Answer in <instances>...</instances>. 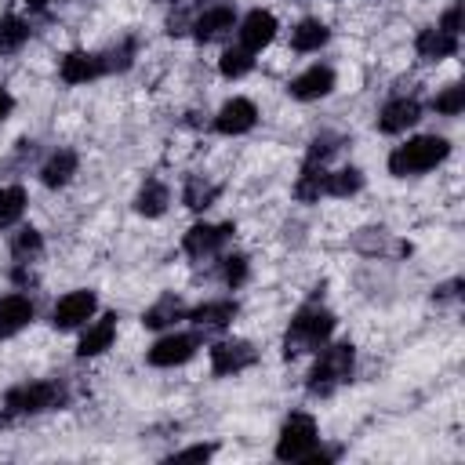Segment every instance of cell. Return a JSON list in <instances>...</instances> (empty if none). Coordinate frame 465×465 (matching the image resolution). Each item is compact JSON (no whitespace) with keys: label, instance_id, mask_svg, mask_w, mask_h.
Here are the masks:
<instances>
[{"label":"cell","instance_id":"6da1fadb","mask_svg":"<svg viewBox=\"0 0 465 465\" xmlns=\"http://www.w3.org/2000/svg\"><path fill=\"white\" fill-rule=\"evenodd\" d=\"M451 153L447 139H436V135H422V139H411L407 146H397L393 156H389V171L397 178H407V174H422L436 164H443Z\"/></svg>","mask_w":465,"mask_h":465},{"label":"cell","instance_id":"7a4b0ae2","mask_svg":"<svg viewBox=\"0 0 465 465\" xmlns=\"http://www.w3.org/2000/svg\"><path fill=\"white\" fill-rule=\"evenodd\" d=\"M331 331H335V317L327 309H317V306L302 309L284 335V356H302V353L317 349L320 342H327Z\"/></svg>","mask_w":465,"mask_h":465},{"label":"cell","instance_id":"3957f363","mask_svg":"<svg viewBox=\"0 0 465 465\" xmlns=\"http://www.w3.org/2000/svg\"><path fill=\"white\" fill-rule=\"evenodd\" d=\"M353 360H356V353H353L349 342L331 345V349L320 356V363L313 367V375H309V393L327 397V393H335L342 382H349V375H353Z\"/></svg>","mask_w":465,"mask_h":465},{"label":"cell","instance_id":"277c9868","mask_svg":"<svg viewBox=\"0 0 465 465\" xmlns=\"http://www.w3.org/2000/svg\"><path fill=\"white\" fill-rule=\"evenodd\" d=\"M317 451V422L309 415H291L276 440V458L281 461H302Z\"/></svg>","mask_w":465,"mask_h":465},{"label":"cell","instance_id":"5b68a950","mask_svg":"<svg viewBox=\"0 0 465 465\" xmlns=\"http://www.w3.org/2000/svg\"><path fill=\"white\" fill-rule=\"evenodd\" d=\"M62 404V389L55 382H30V386H15L4 397L8 415H40Z\"/></svg>","mask_w":465,"mask_h":465},{"label":"cell","instance_id":"8992f818","mask_svg":"<svg viewBox=\"0 0 465 465\" xmlns=\"http://www.w3.org/2000/svg\"><path fill=\"white\" fill-rule=\"evenodd\" d=\"M95 309H99V302H95L91 291H69L66 299H58V306L51 313V324L58 331H73V327H80V324H87L91 317H95Z\"/></svg>","mask_w":465,"mask_h":465},{"label":"cell","instance_id":"52a82bcc","mask_svg":"<svg viewBox=\"0 0 465 465\" xmlns=\"http://www.w3.org/2000/svg\"><path fill=\"white\" fill-rule=\"evenodd\" d=\"M197 349H201V338L197 335H167V338H160L149 349V363L153 367H178L185 360H193Z\"/></svg>","mask_w":465,"mask_h":465},{"label":"cell","instance_id":"ba28073f","mask_svg":"<svg viewBox=\"0 0 465 465\" xmlns=\"http://www.w3.org/2000/svg\"><path fill=\"white\" fill-rule=\"evenodd\" d=\"M237 229H233V222H226V226H208V222H201V226H193L190 233H185V255H193V258H204V255H215L229 237H233Z\"/></svg>","mask_w":465,"mask_h":465},{"label":"cell","instance_id":"9c48e42d","mask_svg":"<svg viewBox=\"0 0 465 465\" xmlns=\"http://www.w3.org/2000/svg\"><path fill=\"white\" fill-rule=\"evenodd\" d=\"M255 363V349L247 342H219L211 349V371L215 375H237Z\"/></svg>","mask_w":465,"mask_h":465},{"label":"cell","instance_id":"30bf717a","mask_svg":"<svg viewBox=\"0 0 465 465\" xmlns=\"http://www.w3.org/2000/svg\"><path fill=\"white\" fill-rule=\"evenodd\" d=\"M273 37H276V19L269 15V12H251L244 22H240V48L244 51H262L265 44H273Z\"/></svg>","mask_w":465,"mask_h":465},{"label":"cell","instance_id":"8fae6325","mask_svg":"<svg viewBox=\"0 0 465 465\" xmlns=\"http://www.w3.org/2000/svg\"><path fill=\"white\" fill-rule=\"evenodd\" d=\"M255 121H258L255 103H251V99H233V103H226V106L219 110L215 128H219L222 135H244V131L255 128Z\"/></svg>","mask_w":465,"mask_h":465},{"label":"cell","instance_id":"7c38bea8","mask_svg":"<svg viewBox=\"0 0 465 465\" xmlns=\"http://www.w3.org/2000/svg\"><path fill=\"white\" fill-rule=\"evenodd\" d=\"M331 87H335V69L331 66H313V69H306L302 76L291 80V95L302 99V103H313V99L331 95Z\"/></svg>","mask_w":465,"mask_h":465},{"label":"cell","instance_id":"4fadbf2b","mask_svg":"<svg viewBox=\"0 0 465 465\" xmlns=\"http://www.w3.org/2000/svg\"><path fill=\"white\" fill-rule=\"evenodd\" d=\"M418 117H422V106H418L415 99H393V103H386V110L379 113V131L400 135V131H407L411 124H418Z\"/></svg>","mask_w":465,"mask_h":465},{"label":"cell","instance_id":"5bb4252c","mask_svg":"<svg viewBox=\"0 0 465 465\" xmlns=\"http://www.w3.org/2000/svg\"><path fill=\"white\" fill-rule=\"evenodd\" d=\"M30 320H33V302L30 299H22V295L0 299V338L19 335Z\"/></svg>","mask_w":465,"mask_h":465},{"label":"cell","instance_id":"9a60e30c","mask_svg":"<svg viewBox=\"0 0 465 465\" xmlns=\"http://www.w3.org/2000/svg\"><path fill=\"white\" fill-rule=\"evenodd\" d=\"M113 338H117V317L106 313V317H99L95 324L84 331L76 353H80V356H99V353H106V349L113 345Z\"/></svg>","mask_w":465,"mask_h":465},{"label":"cell","instance_id":"2e32d148","mask_svg":"<svg viewBox=\"0 0 465 465\" xmlns=\"http://www.w3.org/2000/svg\"><path fill=\"white\" fill-rule=\"evenodd\" d=\"M415 48H418L422 58L440 62V58H451V55L458 51V37H454V33H443L440 26H433V30H422V33H418Z\"/></svg>","mask_w":465,"mask_h":465},{"label":"cell","instance_id":"e0dca14e","mask_svg":"<svg viewBox=\"0 0 465 465\" xmlns=\"http://www.w3.org/2000/svg\"><path fill=\"white\" fill-rule=\"evenodd\" d=\"M233 317H237V302H229V299H222V302H204V306H197V309L190 313V320H193L197 327H204V331H222V327L233 324Z\"/></svg>","mask_w":465,"mask_h":465},{"label":"cell","instance_id":"ac0fdd59","mask_svg":"<svg viewBox=\"0 0 465 465\" xmlns=\"http://www.w3.org/2000/svg\"><path fill=\"white\" fill-rule=\"evenodd\" d=\"M103 73V62L99 55H87V51H69L62 58V80L66 84H87Z\"/></svg>","mask_w":465,"mask_h":465},{"label":"cell","instance_id":"d6986e66","mask_svg":"<svg viewBox=\"0 0 465 465\" xmlns=\"http://www.w3.org/2000/svg\"><path fill=\"white\" fill-rule=\"evenodd\" d=\"M73 174H76V153H73V149H58V153H51V156H48V164L40 167V178H44V185H51V190L66 185Z\"/></svg>","mask_w":465,"mask_h":465},{"label":"cell","instance_id":"ffe728a7","mask_svg":"<svg viewBox=\"0 0 465 465\" xmlns=\"http://www.w3.org/2000/svg\"><path fill=\"white\" fill-rule=\"evenodd\" d=\"M233 22H237L233 8H211V12H204V15L193 22V33H197V40H219L222 33L233 30Z\"/></svg>","mask_w":465,"mask_h":465},{"label":"cell","instance_id":"44dd1931","mask_svg":"<svg viewBox=\"0 0 465 465\" xmlns=\"http://www.w3.org/2000/svg\"><path fill=\"white\" fill-rule=\"evenodd\" d=\"M135 211L146 215V219H160L167 211V185L156 182V178H149L142 190H139V197H135Z\"/></svg>","mask_w":465,"mask_h":465},{"label":"cell","instance_id":"7402d4cb","mask_svg":"<svg viewBox=\"0 0 465 465\" xmlns=\"http://www.w3.org/2000/svg\"><path fill=\"white\" fill-rule=\"evenodd\" d=\"M327 37H331V30H327L320 19H306V22L295 26L291 48H295V51H320V48L327 44Z\"/></svg>","mask_w":465,"mask_h":465},{"label":"cell","instance_id":"603a6c76","mask_svg":"<svg viewBox=\"0 0 465 465\" xmlns=\"http://www.w3.org/2000/svg\"><path fill=\"white\" fill-rule=\"evenodd\" d=\"M324 182H327V171H324V167H317V164H306L302 178L295 182V197H299L302 204H317V201H320V193H324Z\"/></svg>","mask_w":465,"mask_h":465},{"label":"cell","instance_id":"cb8c5ba5","mask_svg":"<svg viewBox=\"0 0 465 465\" xmlns=\"http://www.w3.org/2000/svg\"><path fill=\"white\" fill-rule=\"evenodd\" d=\"M182 313H185V309H182V302H178L174 295H164V299H160L156 306H149V309H146V317H142V324L156 331V327H167V324H174V320H182Z\"/></svg>","mask_w":465,"mask_h":465},{"label":"cell","instance_id":"d4e9b609","mask_svg":"<svg viewBox=\"0 0 465 465\" xmlns=\"http://www.w3.org/2000/svg\"><path fill=\"white\" fill-rule=\"evenodd\" d=\"M215 197H219V185H211L204 178H190L185 182V193H182L185 208H193V211H208L215 204Z\"/></svg>","mask_w":465,"mask_h":465},{"label":"cell","instance_id":"484cf974","mask_svg":"<svg viewBox=\"0 0 465 465\" xmlns=\"http://www.w3.org/2000/svg\"><path fill=\"white\" fill-rule=\"evenodd\" d=\"M360 185H363V174L356 167H342V171L327 174L324 193H331V197H353V193H360Z\"/></svg>","mask_w":465,"mask_h":465},{"label":"cell","instance_id":"4316f807","mask_svg":"<svg viewBox=\"0 0 465 465\" xmlns=\"http://www.w3.org/2000/svg\"><path fill=\"white\" fill-rule=\"evenodd\" d=\"M26 211V193L19 190V185H8V190H0V229H8L22 219Z\"/></svg>","mask_w":465,"mask_h":465},{"label":"cell","instance_id":"83f0119b","mask_svg":"<svg viewBox=\"0 0 465 465\" xmlns=\"http://www.w3.org/2000/svg\"><path fill=\"white\" fill-rule=\"evenodd\" d=\"M30 40V22H22L19 15H8L0 22V51H19Z\"/></svg>","mask_w":465,"mask_h":465},{"label":"cell","instance_id":"f1b7e54d","mask_svg":"<svg viewBox=\"0 0 465 465\" xmlns=\"http://www.w3.org/2000/svg\"><path fill=\"white\" fill-rule=\"evenodd\" d=\"M433 110L443 113V117H458V113L465 110V87H461V84H451L447 91H440L436 103H433Z\"/></svg>","mask_w":465,"mask_h":465},{"label":"cell","instance_id":"f546056e","mask_svg":"<svg viewBox=\"0 0 465 465\" xmlns=\"http://www.w3.org/2000/svg\"><path fill=\"white\" fill-rule=\"evenodd\" d=\"M251 66H255V58H251V51H244V48H229V51L222 55V62H219L222 76H244V73H251Z\"/></svg>","mask_w":465,"mask_h":465},{"label":"cell","instance_id":"4dcf8cb0","mask_svg":"<svg viewBox=\"0 0 465 465\" xmlns=\"http://www.w3.org/2000/svg\"><path fill=\"white\" fill-rule=\"evenodd\" d=\"M40 251H44V240H40V233H37V229H22V233L12 240V255H15L19 262L37 258Z\"/></svg>","mask_w":465,"mask_h":465},{"label":"cell","instance_id":"1f68e13d","mask_svg":"<svg viewBox=\"0 0 465 465\" xmlns=\"http://www.w3.org/2000/svg\"><path fill=\"white\" fill-rule=\"evenodd\" d=\"M222 281H226L229 288H240V284L247 281V258H244V255H229V258L222 262Z\"/></svg>","mask_w":465,"mask_h":465},{"label":"cell","instance_id":"d6a6232c","mask_svg":"<svg viewBox=\"0 0 465 465\" xmlns=\"http://www.w3.org/2000/svg\"><path fill=\"white\" fill-rule=\"evenodd\" d=\"M131 58H135V40H124L121 48H113V51H110L106 58H99V62H103V73H106V69H121V73H124V69L131 66Z\"/></svg>","mask_w":465,"mask_h":465},{"label":"cell","instance_id":"836d02e7","mask_svg":"<svg viewBox=\"0 0 465 465\" xmlns=\"http://www.w3.org/2000/svg\"><path fill=\"white\" fill-rule=\"evenodd\" d=\"M335 142H338L335 135H320V139L313 142V149H309V160H306V164H324V160H327V156L338 149Z\"/></svg>","mask_w":465,"mask_h":465},{"label":"cell","instance_id":"e575fe53","mask_svg":"<svg viewBox=\"0 0 465 465\" xmlns=\"http://www.w3.org/2000/svg\"><path fill=\"white\" fill-rule=\"evenodd\" d=\"M458 26H461V4L447 8V15L440 19V30H443V33H454V37H458Z\"/></svg>","mask_w":465,"mask_h":465},{"label":"cell","instance_id":"d590c367","mask_svg":"<svg viewBox=\"0 0 465 465\" xmlns=\"http://www.w3.org/2000/svg\"><path fill=\"white\" fill-rule=\"evenodd\" d=\"M12 110H15V99L8 95V91H4V87H0V121H4V117H8Z\"/></svg>","mask_w":465,"mask_h":465},{"label":"cell","instance_id":"8d00e7d4","mask_svg":"<svg viewBox=\"0 0 465 465\" xmlns=\"http://www.w3.org/2000/svg\"><path fill=\"white\" fill-rule=\"evenodd\" d=\"M211 454H215V447H208V443H204V447H190V451H182L178 458H211Z\"/></svg>","mask_w":465,"mask_h":465},{"label":"cell","instance_id":"74e56055","mask_svg":"<svg viewBox=\"0 0 465 465\" xmlns=\"http://www.w3.org/2000/svg\"><path fill=\"white\" fill-rule=\"evenodd\" d=\"M22 4H30L33 12H40V8H48V0H22Z\"/></svg>","mask_w":465,"mask_h":465}]
</instances>
